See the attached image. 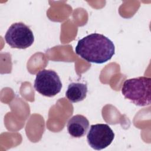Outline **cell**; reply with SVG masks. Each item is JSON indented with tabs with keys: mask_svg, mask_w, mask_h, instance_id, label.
<instances>
[{
	"mask_svg": "<svg viewBox=\"0 0 151 151\" xmlns=\"http://www.w3.org/2000/svg\"><path fill=\"white\" fill-rule=\"evenodd\" d=\"M75 52L89 63L103 64L110 60L114 55L115 47L107 37L93 33L78 41Z\"/></svg>",
	"mask_w": 151,
	"mask_h": 151,
	"instance_id": "1",
	"label": "cell"
},
{
	"mask_svg": "<svg viewBox=\"0 0 151 151\" xmlns=\"http://www.w3.org/2000/svg\"><path fill=\"white\" fill-rule=\"evenodd\" d=\"M151 78L139 77L126 80L122 87V93L124 98L140 107L150 104Z\"/></svg>",
	"mask_w": 151,
	"mask_h": 151,
	"instance_id": "2",
	"label": "cell"
},
{
	"mask_svg": "<svg viewBox=\"0 0 151 151\" xmlns=\"http://www.w3.org/2000/svg\"><path fill=\"white\" fill-rule=\"evenodd\" d=\"M5 40L11 48L26 49L32 45L34 41V37L28 26L23 22H15L7 30Z\"/></svg>",
	"mask_w": 151,
	"mask_h": 151,
	"instance_id": "3",
	"label": "cell"
},
{
	"mask_svg": "<svg viewBox=\"0 0 151 151\" xmlns=\"http://www.w3.org/2000/svg\"><path fill=\"white\" fill-rule=\"evenodd\" d=\"M34 87L40 94L51 97L60 92L62 83L55 71L44 69L36 74Z\"/></svg>",
	"mask_w": 151,
	"mask_h": 151,
	"instance_id": "4",
	"label": "cell"
},
{
	"mask_svg": "<svg viewBox=\"0 0 151 151\" xmlns=\"http://www.w3.org/2000/svg\"><path fill=\"white\" fill-rule=\"evenodd\" d=\"M114 138V133L107 124L91 125L87 135L88 144L97 150L106 148L112 143Z\"/></svg>",
	"mask_w": 151,
	"mask_h": 151,
	"instance_id": "5",
	"label": "cell"
},
{
	"mask_svg": "<svg viewBox=\"0 0 151 151\" xmlns=\"http://www.w3.org/2000/svg\"><path fill=\"white\" fill-rule=\"evenodd\" d=\"M89 127V122L84 116L77 114L70 118L67 128L70 135L73 137L80 138L86 135Z\"/></svg>",
	"mask_w": 151,
	"mask_h": 151,
	"instance_id": "6",
	"label": "cell"
},
{
	"mask_svg": "<svg viewBox=\"0 0 151 151\" xmlns=\"http://www.w3.org/2000/svg\"><path fill=\"white\" fill-rule=\"evenodd\" d=\"M88 91L86 84L73 82L71 83L65 92V96L72 103H77L83 101L87 96Z\"/></svg>",
	"mask_w": 151,
	"mask_h": 151,
	"instance_id": "7",
	"label": "cell"
}]
</instances>
